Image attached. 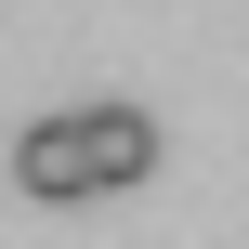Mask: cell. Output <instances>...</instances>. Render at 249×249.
<instances>
[{
  "mask_svg": "<svg viewBox=\"0 0 249 249\" xmlns=\"http://www.w3.org/2000/svg\"><path fill=\"white\" fill-rule=\"evenodd\" d=\"M13 184H26L39 210H79V197H105V158H92V105H66V118H26V131H13Z\"/></svg>",
  "mask_w": 249,
  "mask_h": 249,
  "instance_id": "cell-1",
  "label": "cell"
}]
</instances>
